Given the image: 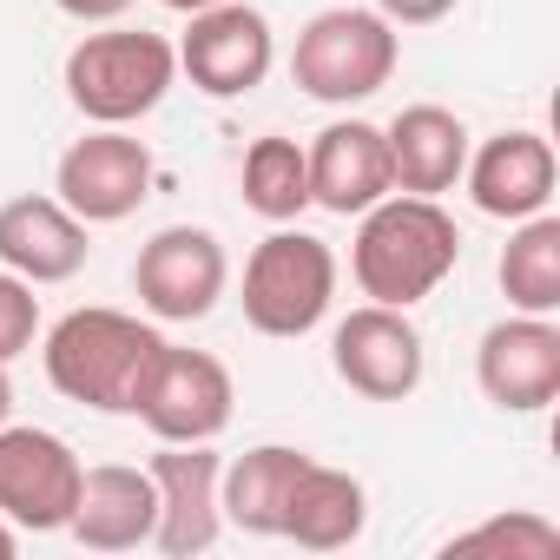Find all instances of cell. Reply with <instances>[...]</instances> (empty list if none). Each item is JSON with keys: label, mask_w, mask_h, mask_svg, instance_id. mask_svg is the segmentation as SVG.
Returning <instances> with one entry per match:
<instances>
[{"label": "cell", "mask_w": 560, "mask_h": 560, "mask_svg": "<svg viewBox=\"0 0 560 560\" xmlns=\"http://www.w3.org/2000/svg\"><path fill=\"white\" fill-rule=\"evenodd\" d=\"M376 14L389 27H435V21L455 14V0H376Z\"/></svg>", "instance_id": "cell-25"}, {"label": "cell", "mask_w": 560, "mask_h": 560, "mask_svg": "<svg viewBox=\"0 0 560 560\" xmlns=\"http://www.w3.org/2000/svg\"><path fill=\"white\" fill-rule=\"evenodd\" d=\"M224 284H231V257H224L218 231H205V224H165L139 244L132 291L145 304V317H159V324L211 317Z\"/></svg>", "instance_id": "cell-6"}, {"label": "cell", "mask_w": 560, "mask_h": 560, "mask_svg": "<svg viewBox=\"0 0 560 560\" xmlns=\"http://www.w3.org/2000/svg\"><path fill=\"white\" fill-rule=\"evenodd\" d=\"M54 8H60L67 21H80V27H113L119 14L139 8V0H54Z\"/></svg>", "instance_id": "cell-26"}, {"label": "cell", "mask_w": 560, "mask_h": 560, "mask_svg": "<svg viewBox=\"0 0 560 560\" xmlns=\"http://www.w3.org/2000/svg\"><path fill=\"white\" fill-rule=\"evenodd\" d=\"M337 298V250L311 231L277 224L250 257H244V324L257 337H311L330 317Z\"/></svg>", "instance_id": "cell-4"}, {"label": "cell", "mask_w": 560, "mask_h": 560, "mask_svg": "<svg viewBox=\"0 0 560 560\" xmlns=\"http://www.w3.org/2000/svg\"><path fill=\"white\" fill-rule=\"evenodd\" d=\"M40 337V298L27 277H14L8 264H0V363H21Z\"/></svg>", "instance_id": "cell-24"}, {"label": "cell", "mask_w": 560, "mask_h": 560, "mask_svg": "<svg viewBox=\"0 0 560 560\" xmlns=\"http://www.w3.org/2000/svg\"><path fill=\"white\" fill-rule=\"evenodd\" d=\"M330 370L370 402H409L422 389L429 350H422V330L409 324V311L363 304L330 330Z\"/></svg>", "instance_id": "cell-10"}, {"label": "cell", "mask_w": 560, "mask_h": 560, "mask_svg": "<svg viewBox=\"0 0 560 560\" xmlns=\"http://www.w3.org/2000/svg\"><path fill=\"white\" fill-rule=\"evenodd\" d=\"M21 553V527L14 521H0V560H14Z\"/></svg>", "instance_id": "cell-27"}, {"label": "cell", "mask_w": 560, "mask_h": 560, "mask_svg": "<svg viewBox=\"0 0 560 560\" xmlns=\"http://www.w3.org/2000/svg\"><path fill=\"white\" fill-rule=\"evenodd\" d=\"M448 553H508V560H553V553H560V527H553L547 514H527V508H514V514H494V521H481V527L455 534V540H448Z\"/></svg>", "instance_id": "cell-23"}, {"label": "cell", "mask_w": 560, "mask_h": 560, "mask_svg": "<svg viewBox=\"0 0 560 560\" xmlns=\"http://www.w3.org/2000/svg\"><path fill=\"white\" fill-rule=\"evenodd\" d=\"M501 298L527 317L560 311V218L553 211L521 218L514 237L501 244Z\"/></svg>", "instance_id": "cell-21"}, {"label": "cell", "mask_w": 560, "mask_h": 560, "mask_svg": "<svg viewBox=\"0 0 560 560\" xmlns=\"http://www.w3.org/2000/svg\"><path fill=\"white\" fill-rule=\"evenodd\" d=\"M14 416V383H8V363H0V422Z\"/></svg>", "instance_id": "cell-28"}, {"label": "cell", "mask_w": 560, "mask_h": 560, "mask_svg": "<svg viewBox=\"0 0 560 560\" xmlns=\"http://www.w3.org/2000/svg\"><path fill=\"white\" fill-rule=\"evenodd\" d=\"M152 527H159V488H152L145 468L106 462V468L80 475V501H73V521H67V534L80 547L132 553V547H152Z\"/></svg>", "instance_id": "cell-17"}, {"label": "cell", "mask_w": 560, "mask_h": 560, "mask_svg": "<svg viewBox=\"0 0 560 560\" xmlns=\"http://www.w3.org/2000/svg\"><path fill=\"white\" fill-rule=\"evenodd\" d=\"M389 178L396 191H416V198H442L462 185V165H468V126L448 113V106H402L389 126Z\"/></svg>", "instance_id": "cell-18"}, {"label": "cell", "mask_w": 560, "mask_h": 560, "mask_svg": "<svg viewBox=\"0 0 560 560\" xmlns=\"http://www.w3.org/2000/svg\"><path fill=\"white\" fill-rule=\"evenodd\" d=\"M86 462L54 435V429H21L0 422V521L21 534H60L73 521Z\"/></svg>", "instance_id": "cell-8"}, {"label": "cell", "mask_w": 560, "mask_h": 560, "mask_svg": "<svg viewBox=\"0 0 560 560\" xmlns=\"http://www.w3.org/2000/svg\"><path fill=\"white\" fill-rule=\"evenodd\" d=\"M475 383L501 416H540L560 396V324L553 317H501L475 343Z\"/></svg>", "instance_id": "cell-11"}, {"label": "cell", "mask_w": 560, "mask_h": 560, "mask_svg": "<svg viewBox=\"0 0 560 560\" xmlns=\"http://www.w3.org/2000/svg\"><path fill=\"white\" fill-rule=\"evenodd\" d=\"M54 198L80 224H119L152 198V152L126 126H93L54 165Z\"/></svg>", "instance_id": "cell-7"}, {"label": "cell", "mask_w": 560, "mask_h": 560, "mask_svg": "<svg viewBox=\"0 0 560 560\" xmlns=\"http://www.w3.org/2000/svg\"><path fill=\"white\" fill-rule=\"evenodd\" d=\"M185 40H178V73L205 93V100H244L264 86L270 60H277V34L257 8L244 0H218L205 14H185Z\"/></svg>", "instance_id": "cell-9"}, {"label": "cell", "mask_w": 560, "mask_h": 560, "mask_svg": "<svg viewBox=\"0 0 560 560\" xmlns=\"http://www.w3.org/2000/svg\"><path fill=\"white\" fill-rule=\"evenodd\" d=\"M67 100L80 119L93 126H132L145 119L172 80H178V47L165 34H145V27H106V34H86L73 54H67Z\"/></svg>", "instance_id": "cell-3"}, {"label": "cell", "mask_w": 560, "mask_h": 560, "mask_svg": "<svg viewBox=\"0 0 560 560\" xmlns=\"http://www.w3.org/2000/svg\"><path fill=\"white\" fill-rule=\"evenodd\" d=\"M145 475H152V488H159L152 547L172 553V560H191V553L218 547V534H224V508H218V475H224V462L211 455V442H165Z\"/></svg>", "instance_id": "cell-13"}, {"label": "cell", "mask_w": 560, "mask_h": 560, "mask_svg": "<svg viewBox=\"0 0 560 560\" xmlns=\"http://www.w3.org/2000/svg\"><path fill=\"white\" fill-rule=\"evenodd\" d=\"M304 448H284V442H264V448H244L237 462H224L218 475V508H224V527H244V534H284V508H291V488L304 475Z\"/></svg>", "instance_id": "cell-19"}, {"label": "cell", "mask_w": 560, "mask_h": 560, "mask_svg": "<svg viewBox=\"0 0 560 560\" xmlns=\"http://www.w3.org/2000/svg\"><path fill=\"white\" fill-rule=\"evenodd\" d=\"M93 224H80L54 191H27V198H8L0 205V264H8L14 277H27V284H67V277L86 270V237Z\"/></svg>", "instance_id": "cell-14"}, {"label": "cell", "mask_w": 560, "mask_h": 560, "mask_svg": "<svg viewBox=\"0 0 560 560\" xmlns=\"http://www.w3.org/2000/svg\"><path fill=\"white\" fill-rule=\"evenodd\" d=\"M304 159H311V205H324L337 218H363L376 198L396 191V178H389V139L370 119L324 126L304 145Z\"/></svg>", "instance_id": "cell-15"}, {"label": "cell", "mask_w": 560, "mask_h": 560, "mask_svg": "<svg viewBox=\"0 0 560 560\" xmlns=\"http://www.w3.org/2000/svg\"><path fill=\"white\" fill-rule=\"evenodd\" d=\"M455 264H462L455 218L435 198H416V191L376 198L357 224V244H350L357 291L370 304H396V311H416L422 298H435Z\"/></svg>", "instance_id": "cell-1"}, {"label": "cell", "mask_w": 560, "mask_h": 560, "mask_svg": "<svg viewBox=\"0 0 560 560\" xmlns=\"http://www.w3.org/2000/svg\"><path fill=\"white\" fill-rule=\"evenodd\" d=\"M237 191H244V205H250L264 224L304 218V211H311V159H304V145L284 139V132L250 139V152H244V165H237Z\"/></svg>", "instance_id": "cell-22"}, {"label": "cell", "mask_w": 560, "mask_h": 560, "mask_svg": "<svg viewBox=\"0 0 560 560\" xmlns=\"http://www.w3.org/2000/svg\"><path fill=\"white\" fill-rule=\"evenodd\" d=\"M462 178H468V198H475L481 218L521 224V218H534V211L553 205L560 165H553V145H547L540 132H521V126H514V132H494L481 152H468Z\"/></svg>", "instance_id": "cell-16"}, {"label": "cell", "mask_w": 560, "mask_h": 560, "mask_svg": "<svg viewBox=\"0 0 560 560\" xmlns=\"http://www.w3.org/2000/svg\"><path fill=\"white\" fill-rule=\"evenodd\" d=\"M159 8H172V14H205V8H218V0H159Z\"/></svg>", "instance_id": "cell-29"}, {"label": "cell", "mask_w": 560, "mask_h": 560, "mask_svg": "<svg viewBox=\"0 0 560 560\" xmlns=\"http://www.w3.org/2000/svg\"><path fill=\"white\" fill-rule=\"evenodd\" d=\"M47 383L67 396V402H86L100 416H139V396L165 357V337L126 311H106V304H86V311H67L54 330H47Z\"/></svg>", "instance_id": "cell-2"}, {"label": "cell", "mask_w": 560, "mask_h": 560, "mask_svg": "<svg viewBox=\"0 0 560 560\" xmlns=\"http://www.w3.org/2000/svg\"><path fill=\"white\" fill-rule=\"evenodd\" d=\"M231 370L205 350H178L165 343L145 396H139V422L159 435V442H218L224 422H231Z\"/></svg>", "instance_id": "cell-12"}, {"label": "cell", "mask_w": 560, "mask_h": 560, "mask_svg": "<svg viewBox=\"0 0 560 560\" xmlns=\"http://www.w3.org/2000/svg\"><path fill=\"white\" fill-rule=\"evenodd\" d=\"M370 521V494L350 468H324V462H304L298 488H291V508H284V540L311 547V553H337L363 534Z\"/></svg>", "instance_id": "cell-20"}, {"label": "cell", "mask_w": 560, "mask_h": 560, "mask_svg": "<svg viewBox=\"0 0 560 560\" xmlns=\"http://www.w3.org/2000/svg\"><path fill=\"white\" fill-rule=\"evenodd\" d=\"M396 60H402V40L376 8H324L317 21H304L291 47V80L317 106H357L396 80Z\"/></svg>", "instance_id": "cell-5"}]
</instances>
